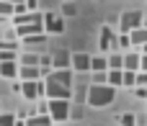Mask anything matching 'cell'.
Segmentation results:
<instances>
[{"label":"cell","instance_id":"cell-1","mask_svg":"<svg viewBox=\"0 0 147 126\" xmlns=\"http://www.w3.org/2000/svg\"><path fill=\"white\" fill-rule=\"evenodd\" d=\"M114 101H116V88H111V85H90L88 88V106L106 108Z\"/></svg>","mask_w":147,"mask_h":126},{"label":"cell","instance_id":"cell-2","mask_svg":"<svg viewBox=\"0 0 147 126\" xmlns=\"http://www.w3.org/2000/svg\"><path fill=\"white\" fill-rule=\"evenodd\" d=\"M47 113L52 121H67L72 116V108H70V101H49L47 103Z\"/></svg>","mask_w":147,"mask_h":126},{"label":"cell","instance_id":"cell-3","mask_svg":"<svg viewBox=\"0 0 147 126\" xmlns=\"http://www.w3.org/2000/svg\"><path fill=\"white\" fill-rule=\"evenodd\" d=\"M44 95H47L49 101H70V98H72V88L47 80V82H44Z\"/></svg>","mask_w":147,"mask_h":126},{"label":"cell","instance_id":"cell-4","mask_svg":"<svg viewBox=\"0 0 147 126\" xmlns=\"http://www.w3.org/2000/svg\"><path fill=\"white\" fill-rule=\"evenodd\" d=\"M142 21H145V15H142L140 10H127V13H121V18H119L121 34H129V31L140 28V26H142Z\"/></svg>","mask_w":147,"mask_h":126},{"label":"cell","instance_id":"cell-5","mask_svg":"<svg viewBox=\"0 0 147 126\" xmlns=\"http://www.w3.org/2000/svg\"><path fill=\"white\" fill-rule=\"evenodd\" d=\"M21 95H23L26 101L41 98V95H44V82H41V80H23V82H21Z\"/></svg>","mask_w":147,"mask_h":126},{"label":"cell","instance_id":"cell-6","mask_svg":"<svg viewBox=\"0 0 147 126\" xmlns=\"http://www.w3.org/2000/svg\"><path fill=\"white\" fill-rule=\"evenodd\" d=\"M41 26L47 34H62L65 31V21L57 15V13H44L41 15Z\"/></svg>","mask_w":147,"mask_h":126},{"label":"cell","instance_id":"cell-7","mask_svg":"<svg viewBox=\"0 0 147 126\" xmlns=\"http://www.w3.org/2000/svg\"><path fill=\"white\" fill-rule=\"evenodd\" d=\"M70 67H72L75 72H88V70H90V54H85V52L70 54Z\"/></svg>","mask_w":147,"mask_h":126},{"label":"cell","instance_id":"cell-8","mask_svg":"<svg viewBox=\"0 0 147 126\" xmlns=\"http://www.w3.org/2000/svg\"><path fill=\"white\" fill-rule=\"evenodd\" d=\"M16 34H18L21 39H26V36H36V34H44V26H41V21L18 23V26H16Z\"/></svg>","mask_w":147,"mask_h":126},{"label":"cell","instance_id":"cell-9","mask_svg":"<svg viewBox=\"0 0 147 126\" xmlns=\"http://www.w3.org/2000/svg\"><path fill=\"white\" fill-rule=\"evenodd\" d=\"M47 80L59 82V85H70V88H72V72H70V70H52V72L47 75Z\"/></svg>","mask_w":147,"mask_h":126},{"label":"cell","instance_id":"cell-10","mask_svg":"<svg viewBox=\"0 0 147 126\" xmlns=\"http://www.w3.org/2000/svg\"><path fill=\"white\" fill-rule=\"evenodd\" d=\"M98 46H101V52H109V46H116V36H114V31H111L109 26L101 28V41H98Z\"/></svg>","mask_w":147,"mask_h":126},{"label":"cell","instance_id":"cell-11","mask_svg":"<svg viewBox=\"0 0 147 126\" xmlns=\"http://www.w3.org/2000/svg\"><path fill=\"white\" fill-rule=\"evenodd\" d=\"M16 77H21V82L23 80H41L39 67H31V64H18V75Z\"/></svg>","mask_w":147,"mask_h":126},{"label":"cell","instance_id":"cell-12","mask_svg":"<svg viewBox=\"0 0 147 126\" xmlns=\"http://www.w3.org/2000/svg\"><path fill=\"white\" fill-rule=\"evenodd\" d=\"M121 70H129V72H140V54L129 52L121 57Z\"/></svg>","mask_w":147,"mask_h":126},{"label":"cell","instance_id":"cell-13","mask_svg":"<svg viewBox=\"0 0 147 126\" xmlns=\"http://www.w3.org/2000/svg\"><path fill=\"white\" fill-rule=\"evenodd\" d=\"M52 70H70V54L67 52H57L52 57Z\"/></svg>","mask_w":147,"mask_h":126},{"label":"cell","instance_id":"cell-14","mask_svg":"<svg viewBox=\"0 0 147 126\" xmlns=\"http://www.w3.org/2000/svg\"><path fill=\"white\" fill-rule=\"evenodd\" d=\"M16 75H18V62H0V77L16 80Z\"/></svg>","mask_w":147,"mask_h":126},{"label":"cell","instance_id":"cell-15","mask_svg":"<svg viewBox=\"0 0 147 126\" xmlns=\"http://www.w3.org/2000/svg\"><path fill=\"white\" fill-rule=\"evenodd\" d=\"M26 124H28V126H52L54 121L49 119V113H36V116H28Z\"/></svg>","mask_w":147,"mask_h":126},{"label":"cell","instance_id":"cell-16","mask_svg":"<svg viewBox=\"0 0 147 126\" xmlns=\"http://www.w3.org/2000/svg\"><path fill=\"white\" fill-rule=\"evenodd\" d=\"M129 41L132 44H147V28L145 26H140V28H134V31H129Z\"/></svg>","mask_w":147,"mask_h":126},{"label":"cell","instance_id":"cell-17","mask_svg":"<svg viewBox=\"0 0 147 126\" xmlns=\"http://www.w3.org/2000/svg\"><path fill=\"white\" fill-rule=\"evenodd\" d=\"M109 64H106V57H90V72H106Z\"/></svg>","mask_w":147,"mask_h":126},{"label":"cell","instance_id":"cell-18","mask_svg":"<svg viewBox=\"0 0 147 126\" xmlns=\"http://www.w3.org/2000/svg\"><path fill=\"white\" fill-rule=\"evenodd\" d=\"M106 82L111 88H119L121 85V70H106Z\"/></svg>","mask_w":147,"mask_h":126},{"label":"cell","instance_id":"cell-19","mask_svg":"<svg viewBox=\"0 0 147 126\" xmlns=\"http://www.w3.org/2000/svg\"><path fill=\"white\" fill-rule=\"evenodd\" d=\"M134 75H137V72L121 70V85H127V88H134Z\"/></svg>","mask_w":147,"mask_h":126},{"label":"cell","instance_id":"cell-20","mask_svg":"<svg viewBox=\"0 0 147 126\" xmlns=\"http://www.w3.org/2000/svg\"><path fill=\"white\" fill-rule=\"evenodd\" d=\"M119 124L121 126H137V116L134 113H121L119 116Z\"/></svg>","mask_w":147,"mask_h":126},{"label":"cell","instance_id":"cell-21","mask_svg":"<svg viewBox=\"0 0 147 126\" xmlns=\"http://www.w3.org/2000/svg\"><path fill=\"white\" fill-rule=\"evenodd\" d=\"M106 64H109V70H121V54H111L106 59Z\"/></svg>","mask_w":147,"mask_h":126},{"label":"cell","instance_id":"cell-22","mask_svg":"<svg viewBox=\"0 0 147 126\" xmlns=\"http://www.w3.org/2000/svg\"><path fill=\"white\" fill-rule=\"evenodd\" d=\"M8 15H13V3L0 0V18H8Z\"/></svg>","mask_w":147,"mask_h":126},{"label":"cell","instance_id":"cell-23","mask_svg":"<svg viewBox=\"0 0 147 126\" xmlns=\"http://www.w3.org/2000/svg\"><path fill=\"white\" fill-rule=\"evenodd\" d=\"M21 64H31V67H39V54H26L21 59Z\"/></svg>","mask_w":147,"mask_h":126},{"label":"cell","instance_id":"cell-24","mask_svg":"<svg viewBox=\"0 0 147 126\" xmlns=\"http://www.w3.org/2000/svg\"><path fill=\"white\" fill-rule=\"evenodd\" d=\"M16 124V116H10V113H3L0 111V126H13Z\"/></svg>","mask_w":147,"mask_h":126},{"label":"cell","instance_id":"cell-25","mask_svg":"<svg viewBox=\"0 0 147 126\" xmlns=\"http://www.w3.org/2000/svg\"><path fill=\"white\" fill-rule=\"evenodd\" d=\"M137 85H140V88H147V72H137V75H134V88H137Z\"/></svg>","mask_w":147,"mask_h":126},{"label":"cell","instance_id":"cell-26","mask_svg":"<svg viewBox=\"0 0 147 126\" xmlns=\"http://www.w3.org/2000/svg\"><path fill=\"white\" fill-rule=\"evenodd\" d=\"M116 46H121V49H129V46H132V41H129V34H121V36L116 39Z\"/></svg>","mask_w":147,"mask_h":126},{"label":"cell","instance_id":"cell-27","mask_svg":"<svg viewBox=\"0 0 147 126\" xmlns=\"http://www.w3.org/2000/svg\"><path fill=\"white\" fill-rule=\"evenodd\" d=\"M0 62H16V52L3 49V52H0Z\"/></svg>","mask_w":147,"mask_h":126},{"label":"cell","instance_id":"cell-28","mask_svg":"<svg viewBox=\"0 0 147 126\" xmlns=\"http://www.w3.org/2000/svg\"><path fill=\"white\" fill-rule=\"evenodd\" d=\"M3 49L16 52V49H18V44H16V41H10V39H3V41H0V52H3Z\"/></svg>","mask_w":147,"mask_h":126},{"label":"cell","instance_id":"cell-29","mask_svg":"<svg viewBox=\"0 0 147 126\" xmlns=\"http://www.w3.org/2000/svg\"><path fill=\"white\" fill-rule=\"evenodd\" d=\"M44 39H47V36H44V34H36V36H26V39H23V41H26V44H41V41H44Z\"/></svg>","mask_w":147,"mask_h":126},{"label":"cell","instance_id":"cell-30","mask_svg":"<svg viewBox=\"0 0 147 126\" xmlns=\"http://www.w3.org/2000/svg\"><path fill=\"white\" fill-rule=\"evenodd\" d=\"M93 85H106V72H93Z\"/></svg>","mask_w":147,"mask_h":126},{"label":"cell","instance_id":"cell-31","mask_svg":"<svg viewBox=\"0 0 147 126\" xmlns=\"http://www.w3.org/2000/svg\"><path fill=\"white\" fill-rule=\"evenodd\" d=\"M140 72H147V54H140Z\"/></svg>","mask_w":147,"mask_h":126},{"label":"cell","instance_id":"cell-32","mask_svg":"<svg viewBox=\"0 0 147 126\" xmlns=\"http://www.w3.org/2000/svg\"><path fill=\"white\" fill-rule=\"evenodd\" d=\"M134 93H137V98H147V88H140V85H137Z\"/></svg>","mask_w":147,"mask_h":126},{"label":"cell","instance_id":"cell-33","mask_svg":"<svg viewBox=\"0 0 147 126\" xmlns=\"http://www.w3.org/2000/svg\"><path fill=\"white\" fill-rule=\"evenodd\" d=\"M13 126H26V124H23V119H16V124H13Z\"/></svg>","mask_w":147,"mask_h":126},{"label":"cell","instance_id":"cell-34","mask_svg":"<svg viewBox=\"0 0 147 126\" xmlns=\"http://www.w3.org/2000/svg\"><path fill=\"white\" fill-rule=\"evenodd\" d=\"M142 54H147V44H142Z\"/></svg>","mask_w":147,"mask_h":126},{"label":"cell","instance_id":"cell-35","mask_svg":"<svg viewBox=\"0 0 147 126\" xmlns=\"http://www.w3.org/2000/svg\"><path fill=\"white\" fill-rule=\"evenodd\" d=\"M142 26H145V28H147V21H142Z\"/></svg>","mask_w":147,"mask_h":126},{"label":"cell","instance_id":"cell-36","mask_svg":"<svg viewBox=\"0 0 147 126\" xmlns=\"http://www.w3.org/2000/svg\"><path fill=\"white\" fill-rule=\"evenodd\" d=\"M0 111H3V103H0Z\"/></svg>","mask_w":147,"mask_h":126}]
</instances>
